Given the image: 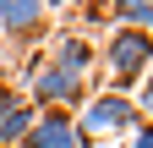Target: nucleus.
Instances as JSON below:
<instances>
[{
  "label": "nucleus",
  "mask_w": 153,
  "mask_h": 148,
  "mask_svg": "<svg viewBox=\"0 0 153 148\" xmlns=\"http://www.w3.org/2000/svg\"><path fill=\"white\" fill-rule=\"evenodd\" d=\"M22 148H88V137L76 132L71 110H38V121H33V132L22 137Z\"/></svg>",
  "instance_id": "20e7f679"
},
{
  "label": "nucleus",
  "mask_w": 153,
  "mask_h": 148,
  "mask_svg": "<svg viewBox=\"0 0 153 148\" xmlns=\"http://www.w3.org/2000/svg\"><path fill=\"white\" fill-rule=\"evenodd\" d=\"M99 61H104V93H120L131 99L142 88L148 77V66H153V33H137V28H109V39L99 49Z\"/></svg>",
  "instance_id": "f257e3e1"
},
{
  "label": "nucleus",
  "mask_w": 153,
  "mask_h": 148,
  "mask_svg": "<svg viewBox=\"0 0 153 148\" xmlns=\"http://www.w3.org/2000/svg\"><path fill=\"white\" fill-rule=\"evenodd\" d=\"M71 115H76V132H82L88 143H99V137H126L131 126L142 121L137 104L120 99V93H88L82 110H71Z\"/></svg>",
  "instance_id": "f03ea898"
},
{
  "label": "nucleus",
  "mask_w": 153,
  "mask_h": 148,
  "mask_svg": "<svg viewBox=\"0 0 153 148\" xmlns=\"http://www.w3.org/2000/svg\"><path fill=\"white\" fill-rule=\"evenodd\" d=\"M131 104H137V115H142V121H153V66H148V77H142V88L131 93Z\"/></svg>",
  "instance_id": "0eeeda50"
},
{
  "label": "nucleus",
  "mask_w": 153,
  "mask_h": 148,
  "mask_svg": "<svg viewBox=\"0 0 153 148\" xmlns=\"http://www.w3.org/2000/svg\"><path fill=\"white\" fill-rule=\"evenodd\" d=\"M126 148H153V121H137L126 132Z\"/></svg>",
  "instance_id": "6e6552de"
},
{
  "label": "nucleus",
  "mask_w": 153,
  "mask_h": 148,
  "mask_svg": "<svg viewBox=\"0 0 153 148\" xmlns=\"http://www.w3.org/2000/svg\"><path fill=\"white\" fill-rule=\"evenodd\" d=\"M109 22H115V28L153 33V0H109Z\"/></svg>",
  "instance_id": "423d86ee"
},
{
  "label": "nucleus",
  "mask_w": 153,
  "mask_h": 148,
  "mask_svg": "<svg viewBox=\"0 0 153 148\" xmlns=\"http://www.w3.org/2000/svg\"><path fill=\"white\" fill-rule=\"evenodd\" d=\"M44 61H55V66H66V71H76V77H88V82H93L99 49H93L82 33H55V39H49V49H44Z\"/></svg>",
  "instance_id": "39448f33"
},
{
  "label": "nucleus",
  "mask_w": 153,
  "mask_h": 148,
  "mask_svg": "<svg viewBox=\"0 0 153 148\" xmlns=\"http://www.w3.org/2000/svg\"><path fill=\"white\" fill-rule=\"evenodd\" d=\"M60 6L66 0H0V39H16V44L44 39L49 11H60Z\"/></svg>",
  "instance_id": "7ed1b4c3"
},
{
  "label": "nucleus",
  "mask_w": 153,
  "mask_h": 148,
  "mask_svg": "<svg viewBox=\"0 0 153 148\" xmlns=\"http://www.w3.org/2000/svg\"><path fill=\"white\" fill-rule=\"evenodd\" d=\"M0 44H6V39H0Z\"/></svg>",
  "instance_id": "1a4fd4ad"
}]
</instances>
